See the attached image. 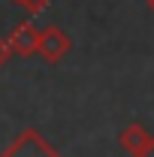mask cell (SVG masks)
<instances>
[{
	"label": "cell",
	"mask_w": 154,
	"mask_h": 157,
	"mask_svg": "<svg viewBox=\"0 0 154 157\" xmlns=\"http://www.w3.org/2000/svg\"><path fill=\"white\" fill-rule=\"evenodd\" d=\"M37 42H39V30L30 24V21L12 27V33H9V39H6L9 52H12V55H21V58L33 55V52H37Z\"/></svg>",
	"instance_id": "3957f363"
},
{
	"label": "cell",
	"mask_w": 154,
	"mask_h": 157,
	"mask_svg": "<svg viewBox=\"0 0 154 157\" xmlns=\"http://www.w3.org/2000/svg\"><path fill=\"white\" fill-rule=\"evenodd\" d=\"M9 55H12V52H9V45H6V39L0 36V67L6 63V58H9Z\"/></svg>",
	"instance_id": "52a82bcc"
},
{
	"label": "cell",
	"mask_w": 154,
	"mask_h": 157,
	"mask_svg": "<svg viewBox=\"0 0 154 157\" xmlns=\"http://www.w3.org/2000/svg\"><path fill=\"white\" fill-rule=\"evenodd\" d=\"M15 3H24V0H15Z\"/></svg>",
	"instance_id": "9c48e42d"
},
{
	"label": "cell",
	"mask_w": 154,
	"mask_h": 157,
	"mask_svg": "<svg viewBox=\"0 0 154 157\" xmlns=\"http://www.w3.org/2000/svg\"><path fill=\"white\" fill-rule=\"evenodd\" d=\"M70 48H73V39H70V33H64L58 24H52V27L39 30L37 52H39L45 60H48V63H58V60H64V55H67Z\"/></svg>",
	"instance_id": "7a4b0ae2"
},
{
	"label": "cell",
	"mask_w": 154,
	"mask_h": 157,
	"mask_svg": "<svg viewBox=\"0 0 154 157\" xmlns=\"http://www.w3.org/2000/svg\"><path fill=\"white\" fill-rule=\"evenodd\" d=\"M0 157H60V154L39 130L30 127V130L18 133L12 145H6V148L0 151Z\"/></svg>",
	"instance_id": "6da1fadb"
},
{
	"label": "cell",
	"mask_w": 154,
	"mask_h": 157,
	"mask_svg": "<svg viewBox=\"0 0 154 157\" xmlns=\"http://www.w3.org/2000/svg\"><path fill=\"white\" fill-rule=\"evenodd\" d=\"M21 6H24V9L30 12V15H39L42 9H48V0H24Z\"/></svg>",
	"instance_id": "5b68a950"
},
{
	"label": "cell",
	"mask_w": 154,
	"mask_h": 157,
	"mask_svg": "<svg viewBox=\"0 0 154 157\" xmlns=\"http://www.w3.org/2000/svg\"><path fill=\"white\" fill-rule=\"evenodd\" d=\"M145 139H148V130H145L142 124H127V127L121 130V148L133 157L136 151L145 145Z\"/></svg>",
	"instance_id": "277c9868"
},
{
	"label": "cell",
	"mask_w": 154,
	"mask_h": 157,
	"mask_svg": "<svg viewBox=\"0 0 154 157\" xmlns=\"http://www.w3.org/2000/svg\"><path fill=\"white\" fill-rule=\"evenodd\" d=\"M133 157H154V136H148V139H145V145H142V148H139Z\"/></svg>",
	"instance_id": "8992f818"
},
{
	"label": "cell",
	"mask_w": 154,
	"mask_h": 157,
	"mask_svg": "<svg viewBox=\"0 0 154 157\" xmlns=\"http://www.w3.org/2000/svg\"><path fill=\"white\" fill-rule=\"evenodd\" d=\"M148 9H151V12H154V0H148Z\"/></svg>",
	"instance_id": "ba28073f"
}]
</instances>
